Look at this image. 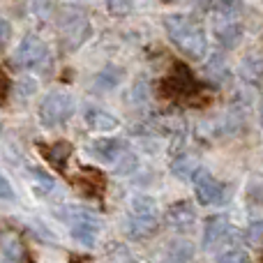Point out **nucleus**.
I'll return each mask as SVG.
<instances>
[{
  "mask_svg": "<svg viewBox=\"0 0 263 263\" xmlns=\"http://www.w3.org/2000/svg\"><path fill=\"white\" fill-rule=\"evenodd\" d=\"M123 77L125 74H123L120 67H116V65H106V67L97 74L95 86L100 88V90H111V88H116L120 81H123Z\"/></svg>",
  "mask_w": 263,
  "mask_h": 263,
  "instance_id": "obj_16",
  "label": "nucleus"
},
{
  "mask_svg": "<svg viewBox=\"0 0 263 263\" xmlns=\"http://www.w3.org/2000/svg\"><path fill=\"white\" fill-rule=\"evenodd\" d=\"M106 9L114 16H127L134 9V0H106Z\"/></svg>",
  "mask_w": 263,
  "mask_h": 263,
  "instance_id": "obj_20",
  "label": "nucleus"
},
{
  "mask_svg": "<svg viewBox=\"0 0 263 263\" xmlns=\"http://www.w3.org/2000/svg\"><path fill=\"white\" fill-rule=\"evenodd\" d=\"M74 114V97L65 90H53L42 100L40 104V123L44 127H58V125L67 123Z\"/></svg>",
  "mask_w": 263,
  "mask_h": 263,
  "instance_id": "obj_4",
  "label": "nucleus"
},
{
  "mask_svg": "<svg viewBox=\"0 0 263 263\" xmlns=\"http://www.w3.org/2000/svg\"><path fill=\"white\" fill-rule=\"evenodd\" d=\"M242 32H245V26L233 12H222V16H217L215 21V37L224 49L238 46V42L242 40Z\"/></svg>",
  "mask_w": 263,
  "mask_h": 263,
  "instance_id": "obj_8",
  "label": "nucleus"
},
{
  "mask_svg": "<svg viewBox=\"0 0 263 263\" xmlns=\"http://www.w3.org/2000/svg\"><path fill=\"white\" fill-rule=\"evenodd\" d=\"M60 215H63L60 219H65V224L69 227L74 240L81 242L83 247H95L102 231V219L92 210L81 208V205H67L60 210Z\"/></svg>",
  "mask_w": 263,
  "mask_h": 263,
  "instance_id": "obj_3",
  "label": "nucleus"
},
{
  "mask_svg": "<svg viewBox=\"0 0 263 263\" xmlns=\"http://www.w3.org/2000/svg\"><path fill=\"white\" fill-rule=\"evenodd\" d=\"M9 32H12V28H9V23L5 21V18H0V46L7 44L9 40Z\"/></svg>",
  "mask_w": 263,
  "mask_h": 263,
  "instance_id": "obj_23",
  "label": "nucleus"
},
{
  "mask_svg": "<svg viewBox=\"0 0 263 263\" xmlns=\"http://www.w3.org/2000/svg\"><path fill=\"white\" fill-rule=\"evenodd\" d=\"M42 155H44V159L51 166L65 168L69 157H72V143H67V141H55V143H51V145H44Z\"/></svg>",
  "mask_w": 263,
  "mask_h": 263,
  "instance_id": "obj_12",
  "label": "nucleus"
},
{
  "mask_svg": "<svg viewBox=\"0 0 263 263\" xmlns=\"http://www.w3.org/2000/svg\"><path fill=\"white\" fill-rule=\"evenodd\" d=\"M217 263H252L245 250L240 247H227L222 254L217 256Z\"/></svg>",
  "mask_w": 263,
  "mask_h": 263,
  "instance_id": "obj_19",
  "label": "nucleus"
},
{
  "mask_svg": "<svg viewBox=\"0 0 263 263\" xmlns=\"http://www.w3.org/2000/svg\"><path fill=\"white\" fill-rule=\"evenodd\" d=\"M164 3H171V0H164Z\"/></svg>",
  "mask_w": 263,
  "mask_h": 263,
  "instance_id": "obj_27",
  "label": "nucleus"
},
{
  "mask_svg": "<svg viewBox=\"0 0 263 263\" xmlns=\"http://www.w3.org/2000/svg\"><path fill=\"white\" fill-rule=\"evenodd\" d=\"M240 74L242 79H245L247 86H254L259 88L261 86V58L259 55H247L245 60H242V67H240Z\"/></svg>",
  "mask_w": 263,
  "mask_h": 263,
  "instance_id": "obj_15",
  "label": "nucleus"
},
{
  "mask_svg": "<svg viewBox=\"0 0 263 263\" xmlns=\"http://www.w3.org/2000/svg\"><path fill=\"white\" fill-rule=\"evenodd\" d=\"M26 250H23L21 240L16 236H7L3 242V259L5 263H23Z\"/></svg>",
  "mask_w": 263,
  "mask_h": 263,
  "instance_id": "obj_17",
  "label": "nucleus"
},
{
  "mask_svg": "<svg viewBox=\"0 0 263 263\" xmlns=\"http://www.w3.org/2000/svg\"><path fill=\"white\" fill-rule=\"evenodd\" d=\"M30 176H32V182H35L40 194H49V192L55 187V180L46 171H42V168H30Z\"/></svg>",
  "mask_w": 263,
  "mask_h": 263,
  "instance_id": "obj_18",
  "label": "nucleus"
},
{
  "mask_svg": "<svg viewBox=\"0 0 263 263\" xmlns=\"http://www.w3.org/2000/svg\"><path fill=\"white\" fill-rule=\"evenodd\" d=\"M0 199H3V201H14V199H16L12 185H9V180L3 176V173H0Z\"/></svg>",
  "mask_w": 263,
  "mask_h": 263,
  "instance_id": "obj_22",
  "label": "nucleus"
},
{
  "mask_svg": "<svg viewBox=\"0 0 263 263\" xmlns=\"http://www.w3.org/2000/svg\"><path fill=\"white\" fill-rule=\"evenodd\" d=\"M159 224V210L153 196L148 194H136L129 201L127 208V236L132 240H143V238L153 236L155 229Z\"/></svg>",
  "mask_w": 263,
  "mask_h": 263,
  "instance_id": "obj_2",
  "label": "nucleus"
},
{
  "mask_svg": "<svg viewBox=\"0 0 263 263\" xmlns=\"http://www.w3.org/2000/svg\"><path fill=\"white\" fill-rule=\"evenodd\" d=\"M217 3H219V7H222V12H233L238 0H217Z\"/></svg>",
  "mask_w": 263,
  "mask_h": 263,
  "instance_id": "obj_25",
  "label": "nucleus"
},
{
  "mask_svg": "<svg viewBox=\"0 0 263 263\" xmlns=\"http://www.w3.org/2000/svg\"><path fill=\"white\" fill-rule=\"evenodd\" d=\"M120 150H123V143L116 139H100L90 145V153L95 155V157L104 159V162H114Z\"/></svg>",
  "mask_w": 263,
  "mask_h": 263,
  "instance_id": "obj_13",
  "label": "nucleus"
},
{
  "mask_svg": "<svg viewBox=\"0 0 263 263\" xmlns=\"http://www.w3.org/2000/svg\"><path fill=\"white\" fill-rule=\"evenodd\" d=\"M229 233V219L224 215H213L205 219L203 227V247H215L217 242H222Z\"/></svg>",
  "mask_w": 263,
  "mask_h": 263,
  "instance_id": "obj_10",
  "label": "nucleus"
},
{
  "mask_svg": "<svg viewBox=\"0 0 263 263\" xmlns=\"http://www.w3.org/2000/svg\"><path fill=\"white\" fill-rule=\"evenodd\" d=\"M114 263H139V261L132 259V256H120V259H114Z\"/></svg>",
  "mask_w": 263,
  "mask_h": 263,
  "instance_id": "obj_26",
  "label": "nucleus"
},
{
  "mask_svg": "<svg viewBox=\"0 0 263 263\" xmlns=\"http://www.w3.org/2000/svg\"><path fill=\"white\" fill-rule=\"evenodd\" d=\"M164 28H166L168 40L173 42V46L182 55H187L192 60L205 58L208 42H205V32L199 26V21H194L187 14H168L164 18Z\"/></svg>",
  "mask_w": 263,
  "mask_h": 263,
  "instance_id": "obj_1",
  "label": "nucleus"
},
{
  "mask_svg": "<svg viewBox=\"0 0 263 263\" xmlns=\"http://www.w3.org/2000/svg\"><path fill=\"white\" fill-rule=\"evenodd\" d=\"M49 58V49L46 44L35 35H28L21 40L18 49L14 51V65L21 69H30V67H40L44 60Z\"/></svg>",
  "mask_w": 263,
  "mask_h": 263,
  "instance_id": "obj_7",
  "label": "nucleus"
},
{
  "mask_svg": "<svg viewBox=\"0 0 263 263\" xmlns=\"http://www.w3.org/2000/svg\"><path fill=\"white\" fill-rule=\"evenodd\" d=\"M92 28L86 14H72L67 21L63 23V32H60V42H63L65 51H77L88 42Z\"/></svg>",
  "mask_w": 263,
  "mask_h": 263,
  "instance_id": "obj_6",
  "label": "nucleus"
},
{
  "mask_svg": "<svg viewBox=\"0 0 263 263\" xmlns=\"http://www.w3.org/2000/svg\"><path fill=\"white\" fill-rule=\"evenodd\" d=\"M86 125L92 132H114L120 125V120L116 116H111L109 111L92 106V109L86 111Z\"/></svg>",
  "mask_w": 263,
  "mask_h": 263,
  "instance_id": "obj_11",
  "label": "nucleus"
},
{
  "mask_svg": "<svg viewBox=\"0 0 263 263\" xmlns=\"http://www.w3.org/2000/svg\"><path fill=\"white\" fill-rule=\"evenodd\" d=\"M18 86H21V95H32V92H35V86H37V83L28 79V81H21Z\"/></svg>",
  "mask_w": 263,
  "mask_h": 263,
  "instance_id": "obj_24",
  "label": "nucleus"
},
{
  "mask_svg": "<svg viewBox=\"0 0 263 263\" xmlns=\"http://www.w3.org/2000/svg\"><path fill=\"white\" fill-rule=\"evenodd\" d=\"M245 238H247V242H250V245H254V247L261 245V222H259V219H256V222H252L250 227H247Z\"/></svg>",
  "mask_w": 263,
  "mask_h": 263,
  "instance_id": "obj_21",
  "label": "nucleus"
},
{
  "mask_svg": "<svg viewBox=\"0 0 263 263\" xmlns=\"http://www.w3.org/2000/svg\"><path fill=\"white\" fill-rule=\"evenodd\" d=\"M192 185H194L196 201H199L201 205H219V203H224L227 187H224L210 171L199 168V171L192 176Z\"/></svg>",
  "mask_w": 263,
  "mask_h": 263,
  "instance_id": "obj_5",
  "label": "nucleus"
},
{
  "mask_svg": "<svg viewBox=\"0 0 263 263\" xmlns=\"http://www.w3.org/2000/svg\"><path fill=\"white\" fill-rule=\"evenodd\" d=\"M196 222V210L192 201H178L166 210V224L173 231H190Z\"/></svg>",
  "mask_w": 263,
  "mask_h": 263,
  "instance_id": "obj_9",
  "label": "nucleus"
},
{
  "mask_svg": "<svg viewBox=\"0 0 263 263\" xmlns=\"http://www.w3.org/2000/svg\"><path fill=\"white\" fill-rule=\"evenodd\" d=\"M199 168H201L199 162H196V157H192V155H178L171 162V171L176 173L180 180H192V176H194Z\"/></svg>",
  "mask_w": 263,
  "mask_h": 263,
  "instance_id": "obj_14",
  "label": "nucleus"
}]
</instances>
